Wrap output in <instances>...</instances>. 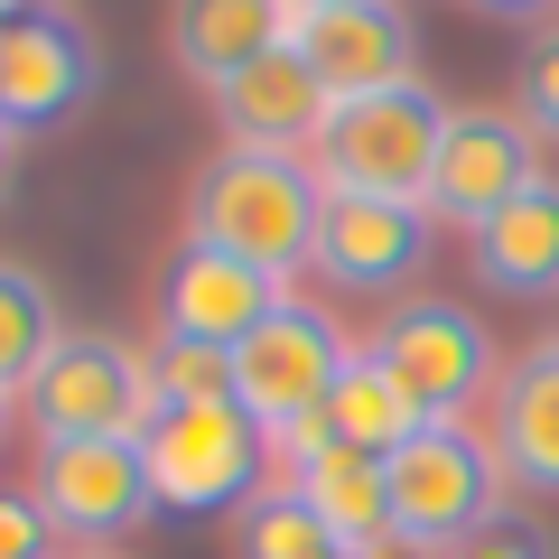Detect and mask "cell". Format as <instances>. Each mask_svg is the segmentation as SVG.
Returning <instances> with one entry per match:
<instances>
[{"label":"cell","instance_id":"6","mask_svg":"<svg viewBox=\"0 0 559 559\" xmlns=\"http://www.w3.org/2000/svg\"><path fill=\"white\" fill-rule=\"evenodd\" d=\"M28 429L47 439H140L159 392H150V355H131L103 326H66V345L47 355V373L28 382Z\"/></svg>","mask_w":559,"mask_h":559},{"label":"cell","instance_id":"3","mask_svg":"<svg viewBox=\"0 0 559 559\" xmlns=\"http://www.w3.org/2000/svg\"><path fill=\"white\" fill-rule=\"evenodd\" d=\"M448 112H457V103H439L429 84L355 94V103H336V112H326V131H318V150H308V168H318L326 197L429 205V168H439Z\"/></svg>","mask_w":559,"mask_h":559},{"label":"cell","instance_id":"29","mask_svg":"<svg viewBox=\"0 0 559 559\" xmlns=\"http://www.w3.org/2000/svg\"><path fill=\"white\" fill-rule=\"evenodd\" d=\"M0 439H10V392H0Z\"/></svg>","mask_w":559,"mask_h":559},{"label":"cell","instance_id":"22","mask_svg":"<svg viewBox=\"0 0 559 559\" xmlns=\"http://www.w3.org/2000/svg\"><path fill=\"white\" fill-rule=\"evenodd\" d=\"M150 392H159V411H178V401H234V355H224V345L159 336V355H150Z\"/></svg>","mask_w":559,"mask_h":559},{"label":"cell","instance_id":"10","mask_svg":"<svg viewBox=\"0 0 559 559\" xmlns=\"http://www.w3.org/2000/svg\"><path fill=\"white\" fill-rule=\"evenodd\" d=\"M103 84V47L75 10H10L0 20V121L10 131H57Z\"/></svg>","mask_w":559,"mask_h":559},{"label":"cell","instance_id":"14","mask_svg":"<svg viewBox=\"0 0 559 559\" xmlns=\"http://www.w3.org/2000/svg\"><path fill=\"white\" fill-rule=\"evenodd\" d=\"M326 84L299 66V47H271L261 66H242L234 84H215V121H224V140L234 150H318V131H326Z\"/></svg>","mask_w":559,"mask_h":559},{"label":"cell","instance_id":"30","mask_svg":"<svg viewBox=\"0 0 559 559\" xmlns=\"http://www.w3.org/2000/svg\"><path fill=\"white\" fill-rule=\"evenodd\" d=\"M289 10H336V0H289Z\"/></svg>","mask_w":559,"mask_h":559},{"label":"cell","instance_id":"12","mask_svg":"<svg viewBox=\"0 0 559 559\" xmlns=\"http://www.w3.org/2000/svg\"><path fill=\"white\" fill-rule=\"evenodd\" d=\"M280 299H289V280L252 271V261H234V252H205V242H178L168 271H159V336L224 345V355H234Z\"/></svg>","mask_w":559,"mask_h":559},{"label":"cell","instance_id":"26","mask_svg":"<svg viewBox=\"0 0 559 559\" xmlns=\"http://www.w3.org/2000/svg\"><path fill=\"white\" fill-rule=\"evenodd\" d=\"M476 10H495V20H540L550 0H476Z\"/></svg>","mask_w":559,"mask_h":559},{"label":"cell","instance_id":"1","mask_svg":"<svg viewBox=\"0 0 559 559\" xmlns=\"http://www.w3.org/2000/svg\"><path fill=\"white\" fill-rule=\"evenodd\" d=\"M318 215H326V187L289 150H234L224 140L215 159L197 168V187H187V242L234 252L271 280L318 261Z\"/></svg>","mask_w":559,"mask_h":559},{"label":"cell","instance_id":"17","mask_svg":"<svg viewBox=\"0 0 559 559\" xmlns=\"http://www.w3.org/2000/svg\"><path fill=\"white\" fill-rule=\"evenodd\" d=\"M289 20H299L289 0H168V57L215 94L271 47H289Z\"/></svg>","mask_w":559,"mask_h":559},{"label":"cell","instance_id":"2","mask_svg":"<svg viewBox=\"0 0 559 559\" xmlns=\"http://www.w3.org/2000/svg\"><path fill=\"white\" fill-rule=\"evenodd\" d=\"M382 485H392V550L411 559H457L503 513V457L466 419H429L419 439H401L382 457Z\"/></svg>","mask_w":559,"mask_h":559},{"label":"cell","instance_id":"9","mask_svg":"<svg viewBox=\"0 0 559 559\" xmlns=\"http://www.w3.org/2000/svg\"><path fill=\"white\" fill-rule=\"evenodd\" d=\"M540 178V131L522 112H448L439 168H429V224H457V234H485L522 187Z\"/></svg>","mask_w":559,"mask_h":559},{"label":"cell","instance_id":"13","mask_svg":"<svg viewBox=\"0 0 559 559\" xmlns=\"http://www.w3.org/2000/svg\"><path fill=\"white\" fill-rule=\"evenodd\" d=\"M419 261H429V205L326 197V215H318V261H308V271H326L336 289H355V299H382V289H401Z\"/></svg>","mask_w":559,"mask_h":559},{"label":"cell","instance_id":"28","mask_svg":"<svg viewBox=\"0 0 559 559\" xmlns=\"http://www.w3.org/2000/svg\"><path fill=\"white\" fill-rule=\"evenodd\" d=\"M318 559H382V550H345V540H326V550Z\"/></svg>","mask_w":559,"mask_h":559},{"label":"cell","instance_id":"23","mask_svg":"<svg viewBox=\"0 0 559 559\" xmlns=\"http://www.w3.org/2000/svg\"><path fill=\"white\" fill-rule=\"evenodd\" d=\"M457 559H559V532H550L540 513H513V503H503V513L485 522Z\"/></svg>","mask_w":559,"mask_h":559},{"label":"cell","instance_id":"8","mask_svg":"<svg viewBox=\"0 0 559 559\" xmlns=\"http://www.w3.org/2000/svg\"><path fill=\"white\" fill-rule=\"evenodd\" d=\"M38 513L66 540H84V550L140 532L159 513V485H150L140 439H47L38 448Z\"/></svg>","mask_w":559,"mask_h":559},{"label":"cell","instance_id":"11","mask_svg":"<svg viewBox=\"0 0 559 559\" xmlns=\"http://www.w3.org/2000/svg\"><path fill=\"white\" fill-rule=\"evenodd\" d=\"M289 47H299V66L326 84V103L419 84V28H411L401 0H336V10H299V20H289Z\"/></svg>","mask_w":559,"mask_h":559},{"label":"cell","instance_id":"25","mask_svg":"<svg viewBox=\"0 0 559 559\" xmlns=\"http://www.w3.org/2000/svg\"><path fill=\"white\" fill-rule=\"evenodd\" d=\"M47 532H57V522L38 513V495H0V559H57Z\"/></svg>","mask_w":559,"mask_h":559},{"label":"cell","instance_id":"20","mask_svg":"<svg viewBox=\"0 0 559 559\" xmlns=\"http://www.w3.org/2000/svg\"><path fill=\"white\" fill-rule=\"evenodd\" d=\"M66 345V318H57V289H47L28 261H0V392L20 401L28 382L47 373V355Z\"/></svg>","mask_w":559,"mask_h":559},{"label":"cell","instance_id":"16","mask_svg":"<svg viewBox=\"0 0 559 559\" xmlns=\"http://www.w3.org/2000/svg\"><path fill=\"white\" fill-rule=\"evenodd\" d=\"M419 429H429V419H419L411 401H401V382H392V373H382V364L355 345V364H345V373H336V392L318 401V419H299V429L280 439V466H289V457H318V448L392 457V448H401V439H419Z\"/></svg>","mask_w":559,"mask_h":559},{"label":"cell","instance_id":"27","mask_svg":"<svg viewBox=\"0 0 559 559\" xmlns=\"http://www.w3.org/2000/svg\"><path fill=\"white\" fill-rule=\"evenodd\" d=\"M10 159H20V131H10V121H0V187H10Z\"/></svg>","mask_w":559,"mask_h":559},{"label":"cell","instance_id":"24","mask_svg":"<svg viewBox=\"0 0 559 559\" xmlns=\"http://www.w3.org/2000/svg\"><path fill=\"white\" fill-rule=\"evenodd\" d=\"M522 121H532L540 140H559V28H540V38L522 47Z\"/></svg>","mask_w":559,"mask_h":559},{"label":"cell","instance_id":"5","mask_svg":"<svg viewBox=\"0 0 559 559\" xmlns=\"http://www.w3.org/2000/svg\"><path fill=\"white\" fill-rule=\"evenodd\" d=\"M261 429L242 401H178V411H150L140 429V457L159 485V513H242L261 495Z\"/></svg>","mask_w":559,"mask_h":559},{"label":"cell","instance_id":"31","mask_svg":"<svg viewBox=\"0 0 559 559\" xmlns=\"http://www.w3.org/2000/svg\"><path fill=\"white\" fill-rule=\"evenodd\" d=\"M84 559H103V550H84Z\"/></svg>","mask_w":559,"mask_h":559},{"label":"cell","instance_id":"7","mask_svg":"<svg viewBox=\"0 0 559 559\" xmlns=\"http://www.w3.org/2000/svg\"><path fill=\"white\" fill-rule=\"evenodd\" d=\"M355 364V345H345V326L326 318V308L308 299H280L271 318L252 326V336L234 345V401L252 411L261 439H289L299 419H318V401L336 392V373Z\"/></svg>","mask_w":559,"mask_h":559},{"label":"cell","instance_id":"15","mask_svg":"<svg viewBox=\"0 0 559 559\" xmlns=\"http://www.w3.org/2000/svg\"><path fill=\"white\" fill-rule=\"evenodd\" d=\"M495 457H503V485L522 495H550L559 503V336L522 345L495 382Z\"/></svg>","mask_w":559,"mask_h":559},{"label":"cell","instance_id":"21","mask_svg":"<svg viewBox=\"0 0 559 559\" xmlns=\"http://www.w3.org/2000/svg\"><path fill=\"white\" fill-rule=\"evenodd\" d=\"M326 540H336V532H326L289 485H261V495L234 513V559H318Z\"/></svg>","mask_w":559,"mask_h":559},{"label":"cell","instance_id":"18","mask_svg":"<svg viewBox=\"0 0 559 559\" xmlns=\"http://www.w3.org/2000/svg\"><path fill=\"white\" fill-rule=\"evenodd\" d=\"M476 242V280L495 299H559V178H532Z\"/></svg>","mask_w":559,"mask_h":559},{"label":"cell","instance_id":"4","mask_svg":"<svg viewBox=\"0 0 559 559\" xmlns=\"http://www.w3.org/2000/svg\"><path fill=\"white\" fill-rule=\"evenodd\" d=\"M364 355L401 382V401H411L419 419H466L503 382L485 318H476V308H457V299H401L392 318L364 336Z\"/></svg>","mask_w":559,"mask_h":559},{"label":"cell","instance_id":"19","mask_svg":"<svg viewBox=\"0 0 559 559\" xmlns=\"http://www.w3.org/2000/svg\"><path fill=\"white\" fill-rule=\"evenodd\" d=\"M280 485L345 540V550H382L392 559V485H382V457H355V448H318V457H289Z\"/></svg>","mask_w":559,"mask_h":559}]
</instances>
